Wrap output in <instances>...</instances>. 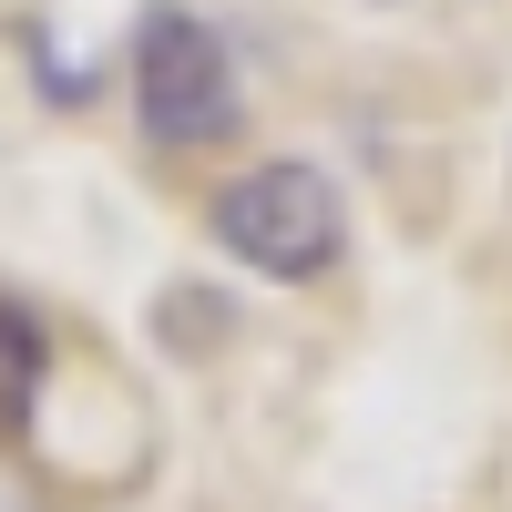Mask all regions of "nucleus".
Wrapping results in <instances>:
<instances>
[{
    "label": "nucleus",
    "mask_w": 512,
    "mask_h": 512,
    "mask_svg": "<svg viewBox=\"0 0 512 512\" xmlns=\"http://www.w3.org/2000/svg\"><path fill=\"white\" fill-rule=\"evenodd\" d=\"M205 236H216L246 277L267 287H308L349 256V195H338L328 164H297V154H267L246 164L236 185H216L205 205Z\"/></svg>",
    "instance_id": "1"
},
{
    "label": "nucleus",
    "mask_w": 512,
    "mask_h": 512,
    "mask_svg": "<svg viewBox=\"0 0 512 512\" xmlns=\"http://www.w3.org/2000/svg\"><path fill=\"white\" fill-rule=\"evenodd\" d=\"M123 72H134V123H144L154 154L236 144L246 93H236V52H226V31L205 21V11H185V0H144Z\"/></svg>",
    "instance_id": "2"
},
{
    "label": "nucleus",
    "mask_w": 512,
    "mask_h": 512,
    "mask_svg": "<svg viewBox=\"0 0 512 512\" xmlns=\"http://www.w3.org/2000/svg\"><path fill=\"white\" fill-rule=\"evenodd\" d=\"M52 379V328H41L31 297L0 287V441H31V400Z\"/></svg>",
    "instance_id": "3"
},
{
    "label": "nucleus",
    "mask_w": 512,
    "mask_h": 512,
    "mask_svg": "<svg viewBox=\"0 0 512 512\" xmlns=\"http://www.w3.org/2000/svg\"><path fill=\"white\" fill-rule=\"evenodd\" d=\"M226 328H236V308H226L216 287H195V277L154 297V349H175V359H216Z\"/></svg>",
    "instance_id": "4"
}]
</instances>
